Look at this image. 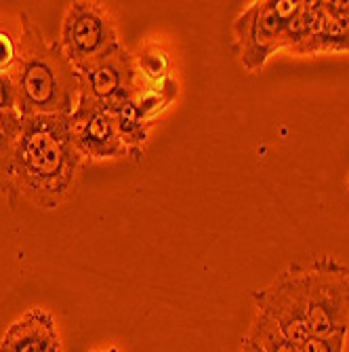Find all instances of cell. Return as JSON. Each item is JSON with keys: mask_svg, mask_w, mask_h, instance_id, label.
Masks as SVG:
<instances>
[{"mask_svg": "<svg viewBox=\"0 0 349 352\" xmlns=\"http://www.w3.org/2000/svg\"><path fill=\"white\" fill-rule=\"evenodd\" d=\"M17 59V41L9 32L0 30V74H11Z\"/></svg>", "mask_w": 349, "mask_h": 352, "instance_id": "obj_17", "label": "cell"}, {"mask_svg": "<svg viewBox=\"0 0 349 352\" xmlns=\"http://www.w3.org/2000/svg\"><path fill=\"white\" fill-rule=\"evenodd\" d=\"M21 34L11 80L21 116H70L78 104L82 78L59 43H51L27 11H21Z\"/></svg>", "mask_w": 349, "mask_h": 352, "instance_id": "obj_2", "label": "cell"}, {"mask_svg": "<svg viewBox=\"0 0 349 352\" xmlns=\"http://www.w3.org/2000/svg\"><path fill=\"white\" fill-rule=\"evenodd\" d=\"M322 21H324V0H311V3L301 0L299 11L289 19L287 30H284V51L293 53L303 43H307L320 30Z\"/></svg>", "mask_w": 349, "mask_h": 352, "instance_id": "obj_11", "label": "cell"}, {"mask_svg": "<svg viewBox=\"0 0 349 352\" xmlns=\"http://www.w3.org/2000/svg\"><path fill=\"white\" fill-rule=\"evenodd\" d=\"M347 190H349V179H347Z\"/></svg>", "mask_w": 349, "mask_h": 352, "instance_id": "obj_21", "label": "cell"}, {"mask_svg": "<svg viewBox=\"0 0 349 352\" xmlns=\"http://www.w3.org/2000/svg\"><path fill=\"white\" fill-rule=\"evenodd\" d=\"M21 129L23 116L17 110H0V195L11 192V165Z\"/></svg>", "mask_w": 349, "mask_h": 352, "instance_id": "obj_12", "label": "cell"}, {"mask_svg": "<svg viewBox=\"0 0 349 352\" xmlns=\"http://www.w3.org/2000/svg\"><path fill=\"white\" fill-rule=\"evenodd\" d=\"M345 340H347V333L309 336L299 346V352H343L345 350Z\"/></svg>", "mask_w": 349, "mask_h": 352, "instance_id": "obj_16", "label": "cell"}, {"mask_svg": "<svg viewBox=\"0 0 349 352\" xmlns=\"http://www.w3.org/2000/svg\"><path fill=\"white\" fill-rule=\"evenodd\" d=\"M0 110H17V93L9 74H0Z\"/></svg>", "mask_w": 349, "mask_h": 352, "instance_id": "obj_18", "label": "cell"}, {"mask_svg": "<svg viewBox=\"0 0 349 352\" xmlns=\"http://www.w3.org/2000/svg\"><path fill=\"white\" fill-rule=\"evenodd\" d=\"M80 78H82L80 93L101 104L108 112H114L124 104L133 102L137 80H139L135 57L124 47H120L116 53L99 61L97 66L82 72Z\"/></svg>", "mask_w": 349, "mask_h": 352, "instance_id": "obj_8", "label": "cell"}, {"mask_svg": "<svg viewBox=\"0 0 349 352\" xmlns=\"http://www.w3.org/2000/svg\"><path fill=\"white\" fill-rule=\"evenodd\" d=\"M59 47L76 72L82 74L116 53L122 45L116 23L101 3L76 0L63 15Z\"/></svg>", "mask_w": 349, "mask_h": 352, "instance_id": "obj_5", "label": "cell"}, {"mask_svg": "<svg viewBox=\"0 0 349 352\" xmlns=\"http://www.w3.org/2000/svg\"><path fill=\"white\" fill-rule=\"evenodd\" d=\"M299 7L301 0H257L236 17L234 43L246 72H261L272 55L284 51V30Z\"/></svg>", "mask_w": 349, "mask_h": 352, "instance_id": "obj_4", "label": "cell"}, {"mask_svg": "<svg viewBox=\"0 0 349 352\" xmlns=\"http://www.w3.org/2000/svg\"><path fill=\"white\" fill-rule=\"evenodd\" d=\"M0 352H61L53 314L47 308H32L21 314L3 333Z\"/></svg>", "mask_w": 349, "mask_h": 352, "instance_id": "obj_9", "label": "cell"}, {"mask_svg": "<svg viewBox=\"0 0 349 352\" xmlns=\"http://www.w3.org/2000/svg\"><path fill=\"white\" fill-rule=\"evenodd\" d=\"M80 167L68 116H23L11 165L13 195L53 211L72 197Z\"/></svg>", "mask_w": 349, "mask_h": 352, "instance_id": "obj_1", "label": "cell"}, {"mask_svg": "<svg viewBox=\"0 0 349 352\" xmlns=\"http://www.w3.org/2000/svg\"><path fill=\"white\" fill-rule=\"evenodd\" d=\"M246 338H250L263 352H299V348L282 333V329L272 318L259 310L255 314V321H252Z\"/></svg>", "mask_w": 349, "mask_h": 352, "instance_id": "obj_14", "label": "cell"}, {"mask_svg": "<svg viewBox=\"0 0 349 352\" xmlns=\"http://www.w3.org/2000/svg\"><path fill=\"white\" fill-rule=\"evenodd\" d=\"M257 310L267 314L297 348L311 336L305 316V266L291 264L267 287L250 294Z\"/></svg>", "mask_w": 349, "mask_h": 352, "instance_id": "obj_6", "label": "cell"}, {"mask_svg": "<svg viewBox=\"0 0 349 352\" xmlns=\"http://www.w3.org/2000/svg\"><path fill=\"white\" fill-rule=\"evenodd\" d=\"M236 352H263V350L255 342H252L250 338H242V342H240V346H238Z\"/></svg>", "mask_w": 349, "mask_h": 352, "instance_id": "obj_19", "label": "cell"}, {"mask_svg": "<svg viewBox=\"0 0 349 352\" xmlns=\"http://www.w3.org/2000/svg\"><path fill=\"white\" fill-rule=\"evenodd\" d=\"M70 118V129L82 161H108V158H124L129 150L122 144L112 114L88 95L80 93L78 104Z\"/></svg>", "mask_w": 349, "mask_h": 352, "instance_id": "obj_7", "label": "cell"}, {"mask_svg": "<svg viewBox=\"0 0 349 352\" xmlns=\"http://www.w3.org/2000/svg\"><path fill=\"white\" fill-rule=\"evenodd\" d=\"M114 122H116V129H118V135L122 140V144L129 150V156H133L135 161L143 156V148L147 144V138H149V124H145L137 110H135V98L133 102L124 104L122 108L110 112Z\"/></svg>", "mask_w": 349, "mask_h": 352, "instance_id": "obj_13", "label": "cell"}, {"mask_svg": "<svg viewBox=\"0 0 349 352\" xmlns=\"http://www.w3.org/2000/svg\"><path fill=\"white\" fill-rule=\"evenodd\" d=\"M135 57V68H137V76H139V82L143 85H160L169 74L171 70V61H169V55L154 43L145 45Z\"/></svg>", "mask_w": 349, "mask_h": 352, "instance_id": "obj_15", "label": "cell"}, {"mask_svg": "<svg viewBox=\"0 0 349 352\" xmlns=\"http://www.w3.org/2000/svg\"><path fill=\"white\" fill-rule=\"evenodd\" d=\"M349 53V0H324V21L293 55Z\"/></svg>", "mask_w": 349, "mask_h": 352, "instance_id": "obj_10", "label": "cell"}, {"mask_svg": "<svg viewBox=\"0 0 349 352\" xmlns=\"http://www.w3.org/2000/svg\"><path fill=\"white\" fill-rule=\"evenodd\" d=\"M91 352H118L116 346H108V348H99V350H91Z\"/></svg>", "mask_w": 349, "mask_h": 352, "instance_id": "obj_20", "label": "cell"}, {"mask_svg": "<svg viewBox=\"0 0 349 352\" xmlns=\"http://www.w3.org/2000/svg\"><path fill=\"white\" fill-rule=\"evenodd\" d=\"M303 266L309 333H349V268L333 255H318Z\"/></svg>", "mask_w": 349, "mask_h": 352, "instance_id": "obj_3", "label": "cell"}]
</instances>
